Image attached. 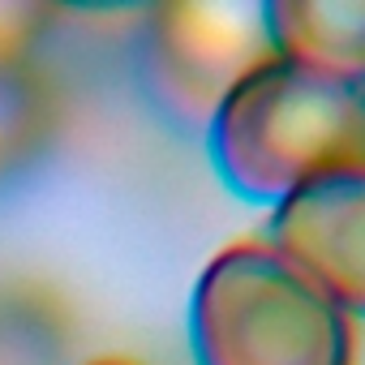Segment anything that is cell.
<instances>
[{
	"instance_id": "6da1fadb",
	"label": "cell",
	"mask_w": 365,
	"mask_h": 365,
	"mask_svg": "<svg viewBox=\"0 0 365 365\" xmlns=\"http://www.w3.org/2000/svg\"><path fill=\"white\" fill-rule=\"evenodd\" d=\"M207 155L241 202L275 211L322 176L365 168V86L267 56L207 116Z\"/></svg>"
},
{
	"instance_id": "7a4b0ae2",
	"label": "cell",
	"mask_w": 365,
	"mask_h": 365,
	"mask_svg": "<svg viewBox=\"0 0 365 365\" xmlns=\"http://www.w3.org/2000/svg\"><path fill=\"white\" fill-rule=\"evenodd\" d=\"M194 365H352L356 322L262 237L220 250L190 292Z\"/></svg>"
},
{
	"instance_id": "3957f363",
	"label": "cell",
	"mask_w": 365,
	"mask_h": 365,
	"mask_svg": "<svg viewBox=\"0 0 365 365\" xmlns=\"http://www.w3.org/2000/svg\"><path fill=\"white\" fill-rule=\"evenodd\" d=\"M352 322L365 318V168L322 176L284 198L262 237Z\"/></svg>"
},
{
	"instance_id": "277c9868",
	"label": "cell",
	"mask_w": 365,
	"mask_h": 365,
	"mask_svg": "<svg viewBox=\"0 0 365 365\" xmlns=\"http://www.w3.org/2000/svg\"><path fill=\"white\" fill-rule=\"evenodd\" d=\"M262 5L220 9V5H172L150 22V69L168 99L211 116L215 103L267 61Z\"/></svg>"
},
{
	"instance_id": "5b68a950",
	"label": "cell",
	"mask_w": 365,
	"mask_h": 365,
	"mask_svg": "<svg viewBox=\"0 0 365 365\" xmlns=\"http://www.w3.org/2000/svg\"><path fill=\"white\" fill-rule=\"evenodd\" d=\"M262 31L271 56L327 82L365 86V0H271Z\"/></svg>"
},
{
	"instance_id": "8992f818",
	"label": "cell",
	"mask_w": 365,
	"mask_h": 365,
	"mask_svg": "<svg viewBox=\"0 0 365 365\" xmlns=\"http://www.w3.org/2000/svg\"><path fill=\"white\" fill-rule=\"evenodd\" d=\"M39 22H43V9L35 5H0V65L18 61L35 43Z\"/></svg>"
},
{
	"instance_id": "52a82bcc",
	"label": "cell",
	"mask_w": 365,
	"mask_h": 365,
	"mask_svg": "<svg viewBox=\"0 0 365 365\" xmlns=\"http://www.w3.org/2000/svg\"><path fill=\"white\" fill-rule=\"evenodd\" d=\"M91 365H133V361H120V356H108V361H91Z\"/></svg>"
}]
</instances>
